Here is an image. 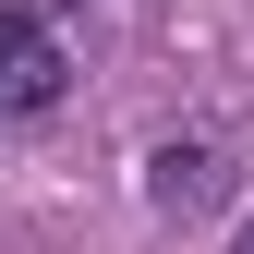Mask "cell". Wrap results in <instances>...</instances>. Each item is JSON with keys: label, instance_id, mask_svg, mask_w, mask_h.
Here are the masks:
<instances>
[{"label": "cell", "instance_id": "6da1fadb", "mask_svg": "<svg viewBox=\"0 0 254 254\" xmlns=\"http://www.w3.org/2000/svg\"><path fill=\"white\" fill-rule=\"evenodd\" d=\"M230 145H218V133H182V145H157L145 157V206L157 218H218V206H230Z\"/></svg>", "mask_w": 254, "mask_h": 254}, {"label": "cell", "instance_id": "277c9868", "mask_svg": "<svg viewBox=\"0 0 254 254\" xmlns=\"http://www.w3.org/2000/svg\"><path fill=\"white\" fill-rule=\"evenodd\" d=\"M242 254H254V230H242Z\"/></svg>", "mask_w": 254, "mask_h": 254}, {"label": "cell", "instance_id": "7a4b0ae2", "mask_svg": "<svg viewBox=\"0 0 254 254\" xmlns=\"http://www.w3.org/2000/svg\"><path fill=\"white\" fill-rule=\"evenodd\" d=\"M61 85H73V61H61V24H12V37H0V121L61 109Z\"/></svg>", "mask_w": 254, "mask_h": 254}, {"label": "cell", "instance_id": "3957f363", "mask_svg": "<svg viewBox=\"0 0 254 254\" xmlns=\"http://www.w3.org/2000/svg\"><path fill=\"white\" fill-rule=\"evenodd\" d=\"M73 12V0H0V37H12V24H61Z\"/></svg>", "mask_w": 254, "mask_h": 254}]
</instances>
